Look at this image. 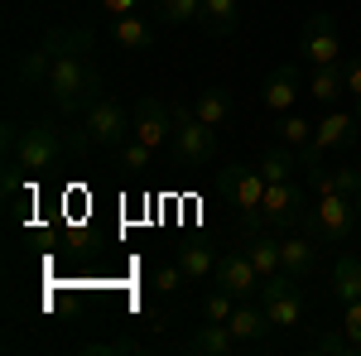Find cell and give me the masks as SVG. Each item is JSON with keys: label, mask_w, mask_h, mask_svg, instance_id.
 <instances>
[{"label": "cell", "mask_w": 361, "mask_h": 356, "mask_svg": "<svg viewBox=\"0 0 361 356\" xmlns=\"http://www.w3.org/2000/svg\"><path fill=\"white\" fill-rule=\"evenodd\" d=\"M44 92H49V106H54V116H63V121L87 116V111L106 97L102 68L92 63V29H87V25L63 29V49H58L54 68H49V82H44Z\"/></svg>", "instance_id": "6da1fadb"}, {"label": "cell", "mask_w": 361, "mask_h": 356, "mask_svg": "<svg viewBox=\"0 0 361 356\" xmlns=\"http://www.w3.org/2000/svg\"><path fill=\"white\" fill-rule=\"evenodd\" d=\"M173 164L178 168H212L217 164V154H222V145H217V125H207L193 106H173Z\"/></svg>", "instance_id": "7a4b0ae2"}, {"label": "cell", "mask_w": 361, "mask_h": 356, "mask_svg": "<svg viewBox=\"0 0 361 356\" xmlns=\"http://www.w3.org/2000/svg\"><path fill=\"white\" fill-rule=\"evenodd\" d=\"M68 149H73V130L63 135L54 121H29V125H20L15 159H5V164H20V168H29V173H49V168L63 164Z\"/></svg>", "instance_id": "3957f363"}, {"label": "cell", "mask_w": 361, "mask_h": 356, "mask_svg": "<svg viewBox=\"0 0 361 356\" xmlns=\"http://www.w3.org/2000/svg\"><path fill=\"white\" fill-rule=\"evenodd\" d=\"M82 135H87V145H97V149H121L126 140H135V116L121 106V102L102 97V102L82 116Z\"/></svg>", "instance_id": "277c9868"}, {"label": "cell", "mask_w": 361, "mask_h": 356, "mask_svg": "<svg viewBox=\"0 0 361 356\" xmlns=\"http://www.w3.org/2000/svg\"><path fill=\"white\" fill-rule=\"evenodd\" d=\"M217 183H222V192L231 197V207L241 212V226H246V231H260V226H265V221H260L265 173H260V168H246V164H226Z\"/></svg>", "instance_id": "5b68a950"}, {"label": "cell", "mask_w": 361, "mask_h": 356, "mask_svg": "<svg viewBox=\"0 0 361 356\" xmlns=\"http://www.w3.org/2000/svg\"><path fill=\"white\" fill-rule=\"evenodd\" d=\"M299 58L308 68H328V63H342V34H337V20L328 10H313L299 29Z\"/></svg>", "instance_id": "8992f818"}, {"label": "cell", "mask_w": 361, "mask_h": 356, "mask_svg": "<svg viewBox=\"0 0 361 356\" xmlns=\"http://www.w3.org/2000/svg\"><path fill=\"white\" fill-rule=\"evenodd\" d=\"M260 308L270 313L275 328H299L304 323V294H299V279L294 274H270L260 279Z\"/></svg>", "instance_id": "52a82bcc"}, {"label": "cell", "mask_w": 361, "mask_h": 356, "mask_svg": "<svg viewBox=\"0 0 361 356\" xmlns=\"http://www.w3.org/2000/svg\"><path fill=\"white\" fill-rule=\"evenodd\" d=\"M313 212H318V236H323V246H347V241H352V231L361 226L357 197H347V192L313 197Z\"/></svg>", "instance_id": "ba28073f"}, {"label": "cell", "mask_w": 361, "mask_h": 356, "mask_svg": "<svg viewBox=\"0 0 361 356\" xmlns=\"http://www.w3.org/2000/svg\"><path fill=\"white\" fill-rule=\"evenodd\" d=\"M304 188L294 178L284 183H265V197H260V221L265 226H299V212H304Z\"/></svg>", "instance_id": "9c48e42d"}, {"label": "cell", "mask_w": 361, "mask_h": 356, "mask_svg": "<svg viewBox=\"0 0 361 356\" xmlns=\"http://www.w3.org/2000/svg\"><path fill=\"white\" fill-rule=\"evenodd\" d=\"M212 279L222 284L226 294H236V299L260 294V270L250 265L246 246H241V250H222V255H217V270H212Z\"/></svg>", "instance_id": "30bf717a"}, {"label": "cell", "mask_w": 361, "mask_h": 356, "mask_svg": "<svg viewBox=\"0 0 361 356\" xmlns=\"http://www.w3.org/2000/svg\"><path fill=\"white\" fill-rule=\"evenodd\" d=\"M130 116H135V140L154 145V149L173 135V106H164L159 97H140Z\"/></svg>", "instance_id": "8fae6325"}, {"label": "cell", "mask_w": 361, "mask_h": 356, "mask_svg": "<svg viewBox=\"0 0 361 356\" xmlns=\"http://www.w3.org/2000/svg\"><path fill=\"white\" fill-rule=\"evenodd\" d=\"M260 106L270 111V116H284V111L299 106V63H279L275 73L265 78V87H260Z\"/></svg>", "instance_id": "7c38bea8"}, {"label": "cell", "mask_w": 361, "mask_h": 356, "mask_svg": "<svg viewBox=\"0 0 361 356\" xmlns=\"http://www.w3.org/2000/svg\"><path fill=\"white\" fill-rule=\"evenodd\" d=\"M58 49H63V29H49L34 49H29L25 58H20V68H15V82L20 87H39V82H49V68H54V58Z\"/></svg>", "instance_id": "4fadbf2b"}, {"label": "cell", "mask_w": 361, "mask_h": 356, "mask_svg": "<svg viewBox=\"0 0 361 356\" xmlns=\"http://www.w3.org/2000/svg\"><path fill=\"white\" fill-rule=\"evenodd\" d=\"M318 246L323 241H313V236H289V241H279V265H284V274H294L299 284H304L308 274L318 270Z\"/></svg>", "instance_id": "5bb4252c"}, {"label": "cell", "mask_w": 361, "mask_h": 356, "mask_svg": "<svg viewBox=\"0 0 361 356\" xmlns=\"http://www.w3.org/2000/svg\"><path fill=\"white\" fill-rule=\"evenodd\" d=\"M236 347H241V342H236V332L226 328V323H207V318H202L197 332L183 342V352H193V356H231Z\"/></svg>", "instance_id": "9a60e30c"}, {"label": "cell", "mask_w": 361, "mask_h": 356, "mask_svg": "<svg viewBox=\"0 0 361 356\" xmlns=\"http://www.w3.org/2000/svg\"><path fill=\"white\" fill-rule=\"evenodd\" d=\"M226 328L236 332V342H241V347H260V342L270 337V328H275V323H270V313H265V308H255L250 299H241Z\"/></svg>", "instance_id": "2e32d148"}, {"label": "cell", "mask_w": 361, "mask_h": 356, "mask_svg": "<svg viewBox=\"0 0 361 356\" xmlns=\"http://www.w3.org/2000/svg\"><path fill=\"white\" fill-rule=\"evenodd\" d=\"M361 130V116H352V111H328L318 125H313V140L323 145V149H347L352 140H357Z\"/></svg>", "instance_id": "e0dca14e"}, {"label": "cell", "mask_w": 361, "mask_h": 356, "mask_svg": "<svg viewBox=\"0 0 361 356\" xmlns=\"http://www.w3.org/2000/svg\"><path fill=\"white\" fill-rule=\"evenodd\" d=\"M308 188L318 192V197H328V192H347V197H357V192H361V168H352V164H342V168L318 164V168H308Z\"/></svg>", "instance_id": "ac0fdd59"}, {"label": "cell", "mask_w": 361, "mask_h": 356, "mask_svg": "<svg viewBox=\"0 0 361 356\" xmlns=\"http://www.w3.org/2000/svg\"><path fill=\"white\" fill-rule=\"evenodd\" d=\"M328 289H333V299L342 308L361 299V255H337L333 274H328Z\"/></svg>", "instance_id": "d6986e66"}, {"label": "cell", "mask_w": 361, "mask_h": 356, "mask_svg": "<svg viewBox=\"0 0 361 356\" xmlns=\"http://www.w3.org/2000/svg\"><path fill=\"white\" fill-rule=\"evenodd\" d=\"M111 39H116L121 54H145V49L154 44V25H145L140 15H121L111 25Z\"/></svg>", "instance_id": "ffe728a7"}, {"label": "cell", "mask_w": 361, "mask_h": 356, "mask_svg": "<svg viewBox=\"0 0 361 356\" xmlns=\"http://www.w3.org/2000/svg\"><path fill=\"white\" fill-rule=\"evenodd\" d=\"M236 20H241V5H236V0H202V15H197V25L207 29L212 39H226V34H236Z\"/></svg>", "instance_id": "44dd1931"}, {"label": "cell", "mask_w": 361, "mask_h": 356, "mask_svg": "<svg viewBox=\"0 0 361 356\" xmlns=\"http://www.w3.org/2000/svg\"><path fill=\"white\" fill-rule=\"evenodd\" d=\"M342 92H347L342 63H328V68H313V73H308V97H313L318 106H333Z\"/></svg>", "instance_id": "7402d4cb"}, {"label": "cell", "mask_w": 361, "mask_h": 356, "mask_svg": "<svg viewBox=\"0 0 361 356\" xmlns=\"http://www.w3.org/2000/svg\"><path fill=\"white\" fill-rule=\"evenodd\" d=\"M260 173H265V183H284V178H294V168L299 164V149H289V145H270V149H260Z\"/></svg>", "instance_id": "603a6c76"}, {"label": "cell", "mask_w": 361, "mask_h": 356, "mask_svg": "<svg viewBox=\"0 0 361 356\" xmlns=\"http://www.w3.org/2000/svg\"><path fill=\"white\" fill-rule=\"evenodd\" d=\"M246 255H250V265L260 270V279H270V274L284 270V265H279V241L265 236V231H246Z\"/></svg>", "instance_id": "cb8c5ba5"}, {"label": "cell", "mask_w": 361, "mask_h": 356, "mask_svg": "<svg viewBox=\"0 0 361 356\" xmlns=\"http://www.w3.org/2000/svg\"><path fill=\"white\" fill-rule=\"evenodd\" d=\"M193 111L207 121V125L222 130L226 121H231V92H226V87H202V92L193 97Z\"/></svg>", "instance_id": "d4e9b609"}, {"label": "cell", "mask_w": 361, "mask_h": 356, "mask_svg": "<svg viewBox=\"0 0 361 356\" xmlns=\"http://www.w3.org/2000/svg\"><path fill=\"white\" fill-rule=\"evenodd\" d=\"M178 265H183L188 279H207V274L217 270V250L202 246V241H188V246L178 250Z\"/></svg>", "instance_id": "484cf974"}, {"label": "cell", "mask_w": 361, "mask_h": 356, "mask_svg": "<svg viewBox=\"0 0 361 356\" xmlns=\"http://www.w3.org/2000/svg\"><path fill=\"white\" fill-rule=\"evenodd\" d=\"M154 15H159V25H197L202 0H154Z\"/></svg>", "instance_id": "4316f807"}, {"label": "cell", "mask_w": 361, "mask_h": 356, "mask_svg": "<svg viewBox=\"0 0 361 356\" xmlns=\"http://www.w3.org/2000/svg\"><path fill=\"white\" fill-rule=\"evenodd\" d=\"M275 140H279V145H289V149H299V145H308V140H313V125H308L304 116L284 111V116L275 121Z\"/></svg>", "instance_id": "83f0119b"}, {"label": "cell", "mask_w": 361, "mask_h": 356, "mask_svg": "<svg viewBox=\"0 0 361 356\" xmlns=\"http://www.w3.org/2000/svg\"><path fill=\"white\" fill-rule=\"evenodd\" d=\"M236 294H226L222 284H217V289H212V294H207V299H202V318H207V323H231V313H236Z\"/></svg>", "instance_id": "f1b7e54d"}, {"label": "cell", "mask_w": 361, "mask_h": 356, "mask_svg": "<svg viewBox=\"0 0 361 356\" xmlns=\"http://www.w3.org/2000/svg\"><path fill=\"white\" fill-rule=\"evenodd\" d=\"M116 154H121V168H130V173H145V168H149V154H154V145H145V140H126Z\"/></svg>", "instance_id": "f546056e"}, {"label": "cell", "mask_w": 361, "mask_h": 356, "mask_svg": "<svg viewBox=\"0 0 361 356\" xmlns=\"http://www.w3.org/2000/svg\"><path fill=\"white\" fill-rule=\"evenodd\" d=\"M313 352H337V356H347V352H357V342H352L347 332H323V337H313Z\"/></svg>", "instance_id": "4dcf8cb0"}, {"label": "cell", "mask_w": 361, "mask_h": 356, "mask_svg": "<svg viewBox=\"0 0 361 356\" xmlns=\"http://www.w3.org/2000/svg\"><path fill=\"white\" fill-rule=\"evenodd\" d=\"M342 78H347V97L357 102V116H361V58H347L342 63Z\"/></svg>", "instance_id": "1f68e13d"}, {"label": "cell", "mask_w": 361, "mask_h": 356, "mask_svg": "<svg viewBox=\"0 0 361 356\" xmlns=\"http://www.w3.org/2000/svg\"><path fill=\"white\" fill-rule=\"evenodd\" d=\"M342 332H347V337L357 342V352H361V299L342 308Z\"/></svg>", "instance_id": "d6a6232c"}, {"label": "cell", "mask_w": 361, "mask_h": 356, "mask_svg": "<svg viewBox=\"0 0 361 356\" xmlns=\"http://www.w3.org/2000/svg\"><path fill=\"white\" fill-rule=\"evenodd\" d=\"M178 279H188L183 265H164V270L154 274V289H164V294H169V289H178Z\"/></svg>", "instance_id": "836d02e7"}, {"label": "cell", "mask_w": 361, "mask_h": 356, "mask_svg": "<svg viewBox=\"0 0 361 356\" xmlns=\"http://www.w3.org/2000/svg\"><path fill=\"white\" fill-rule=\"evenodd\" d=\"M140 5H145V0H102V10H106V15H116V20H121V15H135Z\"/></svg>", "instance_id": "e575fe53"}, {"label": "cell", "mask_w": 361, "mask_h": 356, "mask_svg": "<svg viewBox=\"0 0 361 356\" xmlns=\"http://www.w3.org/2000/svg\"><path fill=\"white\" fill-rule=\"evenodd\" d=\"M357 217H361V192H357Z\"/></svg>", "instance_id": "d590c367"}]
</instances>
